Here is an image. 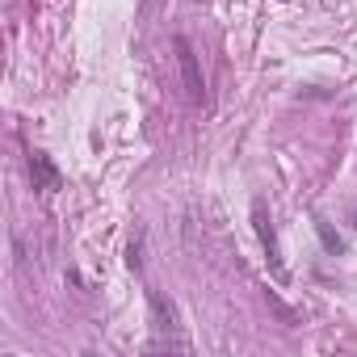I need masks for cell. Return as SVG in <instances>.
Instances as JSON below:
<instances>
[{"label":"cell","instance_id":"obj_1","mask_svg":"<svg viewBox=\"0 0 357 357\" xmlns=\"http://www.w3.org/2000/svg\"><path fill=\"white\" fill-rule=\"evenodd\" d=\"M172 51H176V68H181L185 101H190V105H202V101H206V80H202V68H198V55H194L190 38L176 34V38H172Z\"/></svg>","mask_w":357,"mask_h":357},{"label":"cell","instance_id":"obj_2","mask_svg":"<svg viewBox=\"0 0 357 357\" xmlns=\"http://www.w3.org/2000/svg\"><path fill=\"white\" fill-rule=\"evenodd\" d=\"M252 227H257V236H261V244H265L269 273H273L278 282H286V261H282V248H278V231H273V223H269V215H265V202H252Z\"/></svg>","mask_w":357,"mask_h":357},{"label":"cell","instance_id":"obj_3","mask_svg":"<svg viewBox=\"0 0 357 357\" xmlns=\"http://www.w3.org/2000/svg\"><path fill=\"white\" fill-rule=\"evenodd\" d=\"M147 307H151V324H155V332L164 336L160 344H172V349H185V340L181 336H176V328H181V324H176V307L160 294V290H147Z\"/></svg>","mask_w":357,"mask_h":357},{"label":"cell","instance_id":"obj_4","mask_svg":"<svg viewBox=\"0 0 357 357\" xmlns=\"http://www.w3.org/2000/svg\"><path fill=\"white\" fill-rule=\"evenodd\" d=\"M30 181H34L38 194H55V190H59L63 176H59V168L51 164L47 151H30Z\"/></svg>","mask_w":357,"mask_h":357},{"label":"cell","instance_id":"obj_5","mask_svg":"<svg viewBox=\"0 0 357 357\" xmlns=\"http://www.w3.org/2000/svg\"><path fill=\"white\" fill-rule=\"evenodd\" d=\"M315 231H319V240H324V248H328V252H340V248H344V240H340L324 219H315Z\"/></svg>","mask_w":357,"mask_h":357},{"label":"cell","instance_id":"obj_6","mask_svg":"<svg viewBox=\"0 0 357 357\" xmlns=\"http://www.w3.org/2000/svg\"><path fill=\"white\" fill-rule=\"evenodd\" d=\"M269 307H273V311H278V315H282L286 324H294V311H290V307H286V303H282L278 294H269Z\"/></svg>","mask_w":357,"mask_h":357},{"label":"cell","instance_id":"obj_7","mask_svg":"<svg viewBox=\"0 0 357 357\" xmlns=\"http://www.w3.org/2000/svg\"><path fill=\"white\" fill-rule=\"evenodd\" d=\"M139 252H143V248H139V240H130V248H126V265H130V269H139V265H143V257H139Z\"/></svg>","mask_w":357,"mask_h":357},{"label":"cell","instance_id":"obj_8","mask_svg":"<svg viewBox=\"0 0 357 357\" xmlns=\"http://www.w3.org/2000/svg\"><path fill=\"white\" fill-rule=\"evenodd\" d=\"M353 227H357V211H353Z\"/></svg>","mask_w":357,"mask_h":357}]
</instances>
